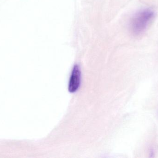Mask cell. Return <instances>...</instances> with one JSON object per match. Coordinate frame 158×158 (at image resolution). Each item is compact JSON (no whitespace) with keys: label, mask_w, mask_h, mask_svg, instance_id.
Wrapping results in <instances>:
<instances>
[{"label":"cell","mask_w":158,"mask_h":158,"mask_svg":"<svg viewBox=\"0 0 158 158\" xmlns=\"http://www.w3.org/2000/svg\"><path fill=\"white\" fill-rule=\"evenodd\" d=\"M154 16V12L150 9L138 13L132 20L131 29L133 33L135 35L143 33Z\"/></svg>","instance_id":"1"},{"label":"cell","mask_w":158,"mask_h":158,"mask_svg":"<svg viewBox=\"0 0 158 158\" xmlns=\"http://www.w3.org/2000/svg\"><path fill=\"white\" fill-rule=\"evenodd\" d=\"M81 83V70L77 65H75L73 68L69 80V91L70 92H77L80 87Z\"/></svg>","instance_id":"2"}]
</instances>
